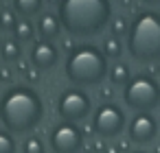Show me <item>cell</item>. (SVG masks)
Returning <instances> with one entry per match:
<instances>
[{
  "label": "cell",
  "mask_w": 160,
  "mask_h": 153,
  "mask_svg": "<svg viewBox=\"0 0 160 153\" xmlns=\"http://www.w3.org/2000/svg\"><path fill=\"white\" fill-rule=\"evenodd\" d=\"M57 16L62 20L64 33L88 40L101 35L108 29L114 11L112 0H57Z\"/></svg>",
  "instance_id": "cell-1"
},
{
  "label": "cell",
  "mask_w": 160,
  "mask_h": 153,
  "mask_svg": "<svg viewBox=\"0 0 160 153\" xmlns=\"http://www.w3.org/2000/svg\"><path fill=\"white\" fill-rule=\"evenodd\" d=\"M44 118L42 96L31 85H9L0 96V125L9 133H29Z\"/></svg>",
  "instance_id": "cell-2"
},
{
  "label": "cell",
  "mask_w": 160,
  "mask_h": 153,
  "mask_svg": "<svg viewBox=\"0 0 160 153\" xmlns=\"http://www.w3.org/2000/svg\"><path fill=\"white\" fill-rule=\"evenodd\" d=\"M108 70H110V59L103 55L101 46L97 44H90V42L75 44L66 53L64 74L77 88L101 85L108 77Z\"/></svg>",
  "instance_id": "cell-3"
},
{
  "label": "cell",
  "mask_w": 160,
  "mask_h": 153,
  "mask_svg": "<svg viewBox=\"0 0 160 153\" xmlns=\"http://www.w3.org/2000/svg\"><path fill=\"white\" fill-rule=\"evenodd\" d=\"M125 50L138 64L160 61V11L140 9L127 29Z\"/></svg>",
  "instance_id": "cell-4"
},
{
  "label": "cell",
  "mask_w": 160,
  "mask_h": 153,
  "mask_svg": "<svg viewBox=\"0 0 160 153\" xmlns=\"http://www.w3.org/2000/svg\"><path fill=\"white\" fill-rule=\"evenodd\" d=\"M123 103L134 112H151L160 105V81L151 74H136L123 88Z\"/></svg>",
  "instance_id": "cell-5"
},
{
  "label": "cell",
  "mask_w": 160,
  "mask_h": 153,
  "mask_svg": "<svg viewBox=\"0 0 160 153\" xmlns=\"http://www.w3.org/2000/svg\"><path fill=\"white\" fill-rule=\"evenodd\" d=\"M125 127H127L125 109H123L118 103H114V101L101 103V105L94 109V114H92V131H94L101 140L118 138Z\"/></svg>",
  "instance_id": "cell-6"
},
{
  "label": "cell",
  "mask_w": 160,
  "mask_h": 153,
  "mask_svg": "<svg viewBox=\"0 0 160 153\" xmlns=\"http://www.w3.org/2000/svg\"><path fill=\"white\" fill-rule=\"evenodd\" d=\"M57 114L66 122H79L86 120L92 114V98L83 88H68L57 98Z\"/></svg>",
  "instance_id": "cell-7"
},
{
  "label": "cell",
  "mask_w": 160,
  "mask_h": 153,
  "mask_svg": "<svg viewBox=\"0 0 160 153\" xmlns=\"http://www.w3.org/2000/svg\"><path fill=\"white\" fill-rule=\"evenodd\" d=\"M48 144L53 153H79L83 149V131L75 122L59 120L48 131Z\"/></svg>",
  "instance_id": "cell-8"
},
{
  "label": "cell",
  "mask_w": 160,
  "mask_h": 153,
  "mask_svg": "<svg viewBox=\"0 0 160 153\" xmlns=\"http://www.w3.org/2000/svg\"><path fill=\"white\" fill-rule=\"evenodd\" d=\"M127 136L134 144H149L158 136V120L151 112H136L127 122Z\"/></svg>",
  "instance_id": "cell-9"
},
{
  "label": "cell",
  "mask_w": 160,
  "mask_h": 153,
  "mask_svg": "<svg viewBox=\"0 0 160 153\" xmlns=\"http://www.w3.org/2000/svg\"><path fill=\"white\" fill-rule=\"evenodd\" d=\"M59 61V46L55 42H48V40H35L29 48V64L40 70V72H46V70H53Z\"/></svg>",
  "instance_id": "cell-10"
},
{
  "label": "cell",
  "mask_w": 160,
  "mask_h": 153,
  "mask_svg": "<svg viewBox=\"0 0 160 153\" xmlns=\"http://www.w3.org/2000/svg\"><path fill=\"white\" fill-rule=\"evenodd\" d=\"M35 29H38L40 40H48V42L59 40L62 33H64V26H62V20H59L57 11H42L38 16Z\"/></svg>",
  "instance_id": "cell-11"
},
{
  "label": "cell",
  "mask_w": 160,
  "mask_h": 153,
  "mask_svg": "<svg viewBox=\"0 0 160 153\" xmlns=\"http://www.w3.org/2000/svg\"><path fill=\"white\" fill-rule=\"evenodd\" d=\"M35 31H38V29H35L33 20L18 16L16 26H13V31H11V37L18 40L20 44H33V42H35Z\"/></svg>",
  "instance_id": "cell-12"
},
{
  "label": "cell",
  "mask_w": 160,
  "mask_h": 153,
  "mask_svg": "<svg viewBox=\"0 0 160 153\" xmlns=\"http://www.w3.org/2000/svg\"><path fill=\"white\" fill-rule=\"evenodd\" d=\"M11 7L20 18L33 20L35 16L44 11V0H11Z\"/></svg>",
  "instance_id": "cell-13"
},
{
  "label": "cell",
  "mask_w": 160,
  "mask_h": 153,
  "mask_svg": "<svg viewBox=\"0 0 160 153\" xmlns=\"http://www.w3.org/2000/svg\"><path fill=\"white\" fill-rule=\"evenodd\" d=\"M101 50H103V55H105L108 59L118 61V59L123 57L125 46H123V40H121V37H116V35L108 33V35L103 37V42H101Z\"/></svg>",
  "instance_id": "cell-14"
},
{
  "label": "cell",
  "mask_w": 160,
  "mask_h": 153,
  "mask_svg": "<svg viewBox=\"0 0 160 153\" xmlns=\"http://www.w3.org/2000/svg\"><path fill=\"white\" fill-rule=\"evenodd\" d=\"M108 79L112 81V85H121L125 88L132 79V72H129V66L125 61H114V66H110L108 70Z\"/></svg>",
  "instance_id": "cell-15"
},
{
  "label": "cell",
  "mask_w": 160,
  "mask_h": 153,
  "mask_svg": "<svg viewBox=\"0 0 160 153\" xmlns=\"http://www.w3.org/2000/svg\"><path fill=\"white\" fill-rule=\"evenodd\" d=\"M0 57H2L5 61H20L22 59V44L13 37H7L0 42Z\"/></svg>",
  "instance_id": "cell-16"
},
{
  "label": "cell",
  "mask_w": 160,
  "mask_h": 153,
  "mask_svg": "<svg viewBox=\"0 0 160 153\" xmlns=\"http://www.w3.org/2000/svg\"><path fill=\"white\" fill-rule=\"evenodd\" d=\"M18 13L13 11V7H0V31L2 33H11L16 26Z\"/></svg>",
  "instance_id": "cell-17"
},
{
  "label": "cell",
  "mask_w": 160,
  "mask_h": 153,
  "mask_svg": "<svg viewBox=\"0 0 160 153\" xmlns=\"http://www.w3.org/2000/svg\"><path fill=\"white\" fill-rule=\"evenodd\" d=\"M108 29H110V33L112 35H116V37H125L127 35V29H129V22L125 20V16H112V20H110V24H108Z\"/></svg>",
  "instance_id": "cell-18"
},
{
  "label": "cell",
  "mask_w": 160,
  "mask_h": 153,
  "mask_svg": "<svg viewBox=\"0 0 160 153\" xmlns=\"http://www.w3.org/2000/svg\"><path fill=\"white\" fill-rule=\"evenodd\" d=\"M0 153H18L16 138L7 129H0Z\"/></svg>",
  "instance_id": "cell-19"
},
{
  "label": "cell",
  "mask_w": 160,
  "mask_h": 153,
  "mask_svg": "<svg viewBox=\"0 0 160 153\" xmlns=\"http://www.w3.org/2000/svg\"><path fill=\"white\" fill-rule=\"evenodd\" d=\"M22 151H24V153H46L42 138H40V136H35V133H33V136H29V138L24 140Z\"/></svg>",
  "instance_id": "cell-20"
},
{
  "label": "cell",
  "mask_w": 160,
  "mask_h": 153,
  "mask_svg": "<svg viewBox=\"0 0 160 153\" xmlns=\"http://www.w3.org/2000/svg\"><path fill=\"white\" fill-rule=\"evenodd\" d=\"M22 72H24V77H27L29 83H38V81H40V70H35L33 66H27Z\"/></svg>",
  "instance_id": "cell-21"
},
{
  "label": "cell",
  "mask_w": 160,
  "mask_h": 153,
  "mask_svg": "<svg viewBox=\"0 0 160 153\" xmlns=\"http://www.w3.org/2000/svg\"><path fill=\"white\" fill-rule=\"evenodd\" d=\"M11 79H13V72H11V68L2 66V68H0V83H9Z\"/></svg>",
  "instance_id": "cell-22"
},
{
  "label": "cell",
  "mask_w": 160,
  "mask_h": 153,
  "mask_svg": "<svg viewBox=\"0 0 160 153\" xmlns=\"http://www.w3.org/2000/svg\"><path fill=\"white\" fill-rule=\"evenodd\" d=\"M99 94H101L103 103H108V101H112V96H114V90H112L110 85H105V88H101V90H99Z\"/></svg>",
  "instance_id": "cell-23"
},
{
  "label": "cell",
  "mask_w": 160,
  "mask_h": 153,
  "mask_svg": "<svg viewBox=\"0 0 160 153\" xmlns=\"http://www.w3.org/2000/svg\"><path fill=\"white\" fill-rule=\"evenodd\" d=\"M105 153H123L121 146H105Z\"/></svg>",
  "instance_id": "cell-24"
},
{
  "label": "cell",
  "mask_w": 160,
  "mask_h": 153,
  "mask_svg": "<svg viewBox=\"0 0 160 153\" xmlns=\"http://www.w3.org/2000/svg\"><path fill=\"white\" fill-rule=\"evenodd\" d=\"M142 2H145L147 7H158V5H160V0H142Z\"/></svg>",
  "instance_id": "cell-25"
},
{
  "label": "cell",
  "mask_w": 160,
  "mask_h": 153,
  "mask_svg": "<svg viewBox=\"0 0 160 153\" xmlns=\"http://www.w3.org/2000/svg\"><path fill=\"white\" fill-rule=\"evenodd\" d=\"M129 153H147V151H129Z\"/></svg>",
  "instance_id": "cell-26"
},
{
  "label": "cell",
  "mask_w": 160,
  "mask_h": 153,
  "mask_svg": "<svg viewBox=\"0 0 160 153\" xmlns=\"http://www.w3.org/2000/svg\"><path fill=\"white\" fill-rule=\"evenodd\" d=\"M0 2H5V0H0Z\"/></svg>",
  "instance_id": "cell-27"
},
{
  "label": "cell",
  "mask_w": 160,
  "mask_h": 153,
  "mask_svg": "<svg viewBox=\"0 0 160 153\" xmlns=\"http://www.w3.org/2000/svg\"><path fill=\"white\" fill-rule=\"evenodd\" d=\"M158 129H160V125H158Z\"/></svg>",
  "instance_id": "cell-28"
},
{
  "label": "cell",
  "mask_w": 160,
  "mask_h": 153,
  "mask_svg": "<svg viewBox=\"0 0 160 153\" xmlns=\"http://www.w3.org/2000/svg\"><path fill=\"white\" fill-rule=\"evenodd\" d=\"M0 42H2V40H0Z\"/></svg>",
  "instance_id": "cell-29"
},
{
  "label": "cell",
  "mask_w": 160,
  "mask_h": 153,
  "mask_svg": "<svg viewBox=\"0 0 160 153\" xmlns=\"http://www.w3.org/2000/svg\"><path fill=\"white\" fill-rule=\"evenodd\" d=\"M51 153H53V151H51Z\"/></svg>",
  "instance_id": "cell-30"
}]
</instances>
